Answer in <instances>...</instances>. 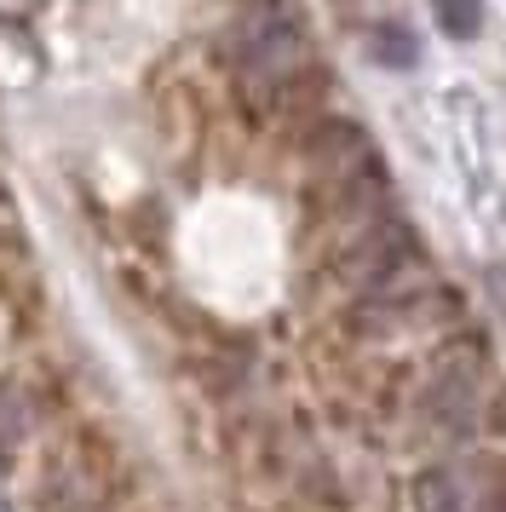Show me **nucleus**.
Returning a JSON list of instances; mask_svg holds the SVG:
<instances>
[{
  "mask_svg": "<svg viewBox=\"0 0 506 512\" xmlns=\"http://www.w3.org/2000/svg\"><path fill=\"white\" fill-rule=\"evenodd\" d=\"M294 24L282 18H259V24L242 29V47H236V75L248 81H282L294 70Z\"/></svg>",
  "mask_w": 506,
  "mask_h": 512,
  "instance_id": "nucleus-1",
  "label": "nucleus"
},
{
  "mask_svg": "<svg viewBox=\"0 0 506 512\" xmlns=\"http://www.w3.org/2000/svg\"><path fill=\"white\" fill-rule=\"evenodd\" d=\"M368 58L391 64V70H409L414 58H420V47H414V35L403 24H374L368 29Z\"/></svg>",
  "mask_w": 506,
  "mask_h": 512,
  "instance_id": "nucleus-2",
  "label": "nucleus"
},
{
  "mask_svg": "<svg viewBox=\"0 0 506 512\" xmlns=\"http://www.w3.org/2000/svg\"><path fill=\"white\" fill-rule=\"evenodd\" d=\"M432 18L449 41H472L483 29V0H432Z\"/></svg>",
  "mask_w": 506,
  "mask_h": 512,
  "instance_id": "nucleus-3",
  "label": "nucleus"
},
{
  "mask_svg": "<svg viewBox=\"0 0 506 512\" xmlns=\"http://www.w3.org/2000/svg\"><path fill=\"white\" fill-rule=\"evenodd\" d=\"M29 438V403H23L18 386H0V461Z\"/></svg>",
  "mask_w": 506,
  "mask_h": 512,
  "instance_id": "nucleus-4",
  "label": "nucleus"
},
{
  "mask_svg": "<svg viewBox=\"0 0 506 512\" xmlns=\"http://www.w3.org/2000/svg\"><path fill=\"white\" fill-rule=\"evenodd\" d=\"M414 501H420V512H455V489H449V478L443 472H432V478H420V489H414Z\"/></svg>",
  "mask_w": 506,
  "mask_h": 512,
  "instance_id": "nucleus-5",
  "label": "nucleus"
},
{
  "mask_svg": "<svg viewBox=\"0 0 506 512\" xmlns=\"http://www.w3.org/2000/svg\"><path fill=\"white\" fill-rule=\"evenodd\" d=\"M489 294H495L501 311H506V259H501V265H489Z\"/></svg>",
  "mask_w": 506,
  "mask_h": 512,
  "instance_id": "nucleus-6",
  "label": "nucleus"
}]
</instances>
